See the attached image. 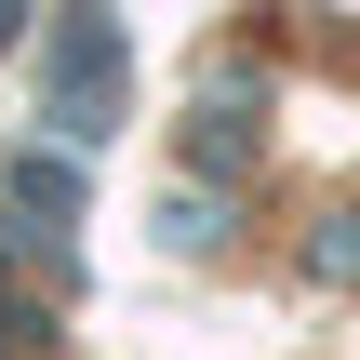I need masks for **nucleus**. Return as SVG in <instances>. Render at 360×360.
Wrapping results in <instances>:
<instances>
[{"instance_id":"nucleus-4","label":"nucleus","mask_w":360,"mask_h":360,"mask_svg":"<svg viewBox=\"0 0 360 360\" xmlns=\"http://www.w3.org/2000/svg\"><path fill=\"white\" fill-rule=\"evenodd\" d=\"M0 40H13V0H0Z\"/></svg>"},{"instance_id":"nucleus-2","label":"nucleus","mask_w":360,"mask_h":360,"mask_svg":"<svg viewBox=\"0 0 360 360\" xmlns=\"http://www.w3.org/2000/svg\"><path fill=\"white\" fill-rule=\"evenodd\" d=\"M0 200H13V214H40V227H67V214H80V174H67V160H13V174H0Z\"/></svg>"},{"instance_id":"nucleus-1","label":"nucleus","mask_w":360,"mask_h":360,"mask_svg":"<svg viewBox=\"0 0 360 360\" xmlns=\"http://www.w3.org/2000/svg\"><path fill=\"white\" fill-rule=\"evenodd\" d=\"M53 120H67V134H107V120H120V27H107L94 0L53 27Z\"/></svg>"},{"instance_id":"nucleus-3","label":"nucleus","mask_w":360,"mask_h":360,"mask_svg":"<svg viewBox=\"0 0 360 360\" xmlns=\"http://www.w3.org/2000/svg\"><path fill=\"white\" fill-rule=\"evenodd\" d=\"M321 267H334V281H360V214H347V240H321Z\"/></svg>"}]
</instances>
